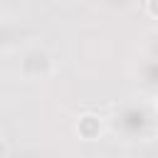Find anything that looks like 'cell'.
I'll list each match as a JSON object with an SVG mask.
<instances>
[{"label": "cell", "mask_w": 158, "mask_h": 158, "mask_svg": "<svg viewBox=\"0 0 158 158\" xmlns=\"http://www.w3.org/2000/svg\"><path fill=\"white\" fill-rule=\"evenodd\" d=\"M77 131H79V136H81V138L91 141V138H96V136H99V131H101V121H99L96 116L86 114V116H81V118H79Z\"/></svg>", "instance_id": "6da1fadb"}]
</instances>
